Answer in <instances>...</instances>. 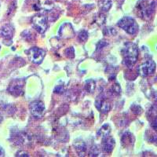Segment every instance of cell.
I'll return each instance as SVG.
<instances>
[{
	"label": "cell",
	"instance_id": "6da1fadb",
	"mask_svg": "<svg viewBox=\"0 0 157 157\" xmlns=\"http://www.w3.org/2000/svg\"><path fill=\"white\" fill-rule=\"evenodd\" d=\"M123 56V63L127 67H132L138 58V49L134 43H128L122 50Z\"/></svg>",
	"mask_w": 157,
	"mask_h": 157
},
{
	"label": "cell",
	"instance_id": "7a4b0ae2",
	"mask_svg": "<svg viewBox=\"0 0 157 157\" xmlns=\"http://www.w3.org/2000/svg\"><path fill=\"white\" fill-rule=\"evenodd\" d=\"M117 25L130 35H135L138 31V25L135 20L130 17H123L118 21Z\"/></svg>",
	"mask_w": 157,
	"mask_h": 157
},
{
	"label": "cell",
	"instance_id": "3957f363",
	"mask_svg": "<svg viewBox=\"0 0 157 157\" xmlns=\"http://www.w3.org/2000/svg\"><path fill=\"white\" fill-rule=\"evenodd\" d=\"M140 11L144 18H150L155 10V0H143L139 4Z\"/></svg>",
	"mask_w": 157,
	"mask_h": 157
},
{
	"label": "cell",
	"instance_id": "277c9868",
	"mask_svg": "<svg viewBox=\"0 0 157 157\" xmlns=\"http://www.w3.org/2000/svg\"><path fill=\"white\" fill-rule=\"evenodd\" d=\"M46 55V51L39 47H32L28 50V56L32 63L36 64H41Z\"/></svg>",
	"mask_w": 157,
	"mask_h": 157
},
{
	"label": "cell",
	"instance_id": "5b68a950",
	"mask_svg": "<svg viewBox=\"0 0 157 157\" xmlns=\"http://www.w3.org/2000/svg\"><path fill=\"white\" fill-rule=\"evenodd\" d=\"M32 22L33 27L39 33L43 34L47 29V18L44 15H36L32 17Z\"/></svg>",
	"mask_w": 157,
	"mask_h": 157
},
{
	"label": "cell",
	"instance_id": "8992f818",
	"mask_svg": "<svg viewBox=\"0 0 157 157\" xmlns=\"http://www.w3.org/2000/svg\"><path fill=\"white\" fill-rule=\"evenodd\" d=\"M24 86H25V80L22 78L15 79L12 81L8 87V91L10 94L13 96H21L24 94Z\"/></svg>",
	"mask_w": 157,
	"mask_h": 157
},
{
	"label": "cell",
	"instance_id": "52a82bcc",
	"mask_svg": "<svg viewBox=\"0 0 157 157\" xmlns=\"http://www.w3.org/2000/svg\"><path fill=\"white\" fill-rule=\"evenodd\" d=\"M13 35H14V28L11 24H6L0 29V36L3 39V43L9 42L10 44H11Z\"/></svg>",
	"mask_w": 157,
	"mask_h": 157
},
{
	"label": "cell",
	"instance_id": "ba28073f",
	"mask_svg": "<svg viewBox=\"0 0 157 157\" xmlns=\"http://www.w3.org/2000/svg\"><path fill=\"white\" fill-rule=\"evenodd\" d=\"M29 109H30L31 114L36 119H39L43 116L44 113V103L41 101H35L30 104Z\"/></svg>",
	"mask_w": 157,
	"mask_h": 157
},
{
	"label": "cell",
	"instance_id": "9c48e42d",
	"mask_svg": "<svg viewBox=\"0 0 157 157\" xmlns=\"http://www.w3.org/2000/svg\"><path fill=\"white\" fill-rule=\"evenodd\" d=\"M138 72L142 76H148L151 75L155 71V63L153 61H145V63L141 64L137 69Z\"/></svg>",
	"mask_w": 157,
	"mask_h": 157
},
{
	"label": "cell",
	"instance_id": "30bf717a",
	"mask_svg": "<svg viewBox=\"0 0 157 157\" xmlns=\"http://www.w3.org/2000/svg\"><path fill=\"white\" fill-rule=\"evenodd\" d=\"M75 36L74 29L70 23H64L61 25L58 31V36L61 39H71Z\"/></svg>",
	"mask_w": 157,
	"mask_h": 157
},
{
	"label": "cell",
	"instance_id": "8fae6325",
	"mask_svg": "<svg viewBox=\"0 0 157 157\" xmlns=\"http://www.w3.org/2000/svg\"><path fill=\"white\" fill-rule=\"evenodd\" d=\"M95 106L103 114H107L110 111V104L105 99L103 96H99L95 101Z\"/></svg>",
	"mask_w": 157,
	"mask_h": 157
},
{
	"label": "cell",
	"instance_id": "7c38bea8",
	"mask_svg": "<svg viewBox=\"0 0 157 157\" xmlns=\"http://www.w3.org/2000/svg\"><path fill=\"white\" fill-rule=\"evenodd\" d=\"M115 139L110 136L102 138V148L106 153H112L115 147Z\"/></svg>",
	"mask_w": 157,
	"mask_h": 157
},
{
	"label": "cell",
	"instance_id": "4fadbf2b",
	"mask_svg": "<svg viewBox=\"0 0 157 157\" xmlns=\"http://www.w3.org/2000/svg\"><path fill=\"white\" fill-rule=\"evenodd\" d=\"M74 147L79 155H84V154L86 153V145L82 139L75 140L74 142Z\"/></svg>",
	"mask_w": 157,
	"mask_h": 157
},
{
	"label": "cell",
	"instance_id": "5bb4252c",
	"mask_svg": "<svg viewBox=\"0 0 157 157\" xmlns=\"http://www.w3.org/2000/svg\"><path fill=\"white\" fill-rule=\"evenodd\" d=\"M111 132V127L109 126V124H105V125L102 126L98 131V135L101 137L102 138L103 137H105L107 136H109Z\"/></svg>",
	"mask_w": 157,
	"mask_h": 157
},
{
	"label": "cell",
	"instance_id": "9a60e30c",
	"mask_svg": "<svg viewBox=\"0 0 157 157\" xmlns=\"http://www.w3.org/2000/svg\"><path fill=\"white\" fill-rule=\"evenodd\" d=\"M95 81L93 80V79H88L86 82V84H85V88H86V90L87 91L88 93L92 94L94 91L95 90Z\"/></svg>",
	"mask_w": 157,
	"mask_h": 157
},
{
	"label": "cell",
	"instance_id": "2e32d148",
	"mask_svg": "<svg viewBox=\"0 0 157 157\" xmlns=\"http://www.w3.org/2000/svg\"><path fill=\"white\" fill-rule=\"evenodd\" d=\"M100 6L104 11H109V10L112 6V1L111 0H102Z\"/></svg>",
	"mask_w": 157,
	"mask_h": 157
},
{
	"label": "cell",
	"instance_id": "e0dca14e",
	"mask_svg": "<svg viewBox=\"0 0 157 157\" xmlns=\"http://www.w3.org/2000/svg\"><path fill=\"white\" fill-rule=\"evenodd\" d=\"M88 39V32L85 30H82L78 34V40L80 42H86Z\"/></svg>",
	"mask_w": 157,
	"mask_h": 157
},
{
	"label": "cell",
	"instance_id": "ac0fdd59",
	"mask_svg": "<svg viewBox=\"0 0 157 157\" xmlns=\"http://www.w3.org/2000/svg\"><path fill=\"white\" fill-rule=\"evenodd\" d=\"M122 142L123 143H131L132 142V135L130 133H125L123 135V138H122Z\"/></svg>",
	"mask_w": 157,
	"mask_h": 157
},
{
	"label": "cell",
	"instance_id": "d6986e66",
	"mask_svg": "<svg viewBox=\"0 0 157 157\" xmlns=\"http://www.w3.org/2000/svg\"><path fill=\"white\" fill-rule=\"evenodd\" d=\"M65 54L69 58H73L75 57V50L73 47H68L66 50H65Z\"/></svg>",
	"mask_w": 157,
	"mask_h": 157
},
{
	"label": "cell",
	"instance_id": "ffe728a7",
	"mask_svg": "<svg viewBox=\"0 0 157 157\" xmlns=\"http://www.w3.org/2000/svg\"><path fill=\"white\" fill-rule=\"evenodd\" d=\"M104 34L106 36H114L116 34V31L113 28H106L104 29Z\"/></svg>",
	"mask_w": 157,
	"mask_h": 157
},
{
	"label": "cell",
	"instance_id": "44dd1931",
	"mask_svg": "<svg viewBox=\"0 0 157 157\" xmlns=\"http://www.w3.org/2000/svg\"><path fill=\"white\" fill-rule=\"evenodd\" d=\"M113 93L116 95H120L121 93V87L119 83H115L113 86Z\"/></svg>",
	"mask_w": 157,
	"mask_h": 157
},
{
	"label": "cell",
	"instance_id": "7402d4cb",
	"mask_svg": "<svg viewBox=\"0 0 157 157\" xmlns=\"http://www.w3.org/2000/svg\"><path fill=\"white\" fill-rule=\"evenodd\" d=\"M99 154H100V150L98 149L97 146H94L90 149V156H98Z\"/></svg>",
	"mask_w": 157,
	"mask_h": 157
},
{
	"label": "cell",
	"instance_id": "603a6c76",
	"mask_svg": "<svg viewBox=\"0 0 157 157\" xmlns=\"http://www.w3.org/2000/svg\"><path fill=\"white\" fill-rule=\"evenodd\" d=\"M16 156H20V157H29L30 156L29 152H25V151H19V152H17Z\"/></svg>",
	"mask_w": 157,
	"mask_h": 157
},
{
	"label": "cell",
	"instance_id": "cb8c5ba5",
	"mask_svg": "<svg viewBox=\"0 0 157 157\" xmlns=\"http://www.w3.org/2000/svg\"><path fill=\"white\" fill-rule=\"evenodd\" d=\"M64 91V86L62 85H58L54 89V92L57 94H61Z\"/></svg>",
	"mask_w": 157,
	"mask_h": 157
},
{
	"label": "cell",
	"instance_id": "d4e9b609",
	"mask_svg": "<svg viewBox=\"0 0 157 157\" xmlns=\"http://www.w3.org/2000/svg\"><path fill=\"white\" fill-rule=\"evenodd\" d=\"M105 46H107V43H105V41H100L99 43H98V46H97V48L101 49L103 48L104 47H105Z\"/></svg>",
	"mask_w": 157,
	"mask_h": 157
},
{
	"label": "cell",
	"instance_id": "484cf974",
	"mask_svg": "<svg viewBox=\"0 0 157 157\" xmlns=\"http://www.w3.org/2000/svg\"><path fill=\"white\" fill-rule=\"evenodd\" d=\"M4 155H5V151L2 146H0V157H2Z\"/></svg>",
	"mask_w": 157,
	"mask_h": 157
},
{
	"label": "cell",
	"instance_id": "4316f807",
	"mask_svg": "<svg viewBox=\"0 0 157 157\" xmlns=\"http://www.w3.org/2000/svg\"><path fill=\"white\" fill-rule=\"evenodd\" d=\"M0 50H1V46H0Z\"/></svg>",
	"mask_w": 157,
	"mask_h": 157
}]
</instances>
